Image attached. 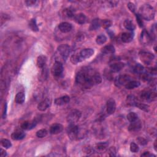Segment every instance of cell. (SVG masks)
Wrapping results in <instances>:
<instances>
[{
  "instance_id": "6da1fadb",
  "label": "cell",
  "mask_w": 157,
  "mask_h": 157,
  "mask_svg": "<svg viewBox=\"0 0 157 157\" xmlns=\"http://www.w3.org/2000/svg\"><path fill=\"white\" fill-rule=\"evenodd\" d=\"M101 82L102 79L100 73L90 68L82 69L75 76V82L84 89H89L95 85L100 84Z\"/></svg>"
},
{
  "instance_id": "7a4b0ae2",
  "label": "cell",
  "mask_w": 157,
  "mask_h": 157,
  "mask_svg": "<svg viewBox=\"0 0 157 157\" xmlns=\"http://www.w3.org/2000/svg\"><path fill=\"white\" fill-rule=\"evenodd\" d=\"M138 14L142 17V19L150 21L154 19L155 10L150 4H144L139 9V13Z\"/></svg>"
},
{
  "instance_id": "3957f363",
  "label": "cell",
  "mask_w": 157,
  "mask_h": 157,
  "mask_svg": "<svg viewBox=\"0 0 157 157\" xmlns=\"http://www.w3.org/2000/svg\"><path fill=\"white\" fill-rule=\"evenodd\" d=\"M82 113L77 109H74L67 116V121L69 124H75L79 120Z\"/></svg>"
},
{
  "instance_id": "277c9868",
  "label": "cell",
  "mask_w": 157,
  "mask_h": 157,
  "mask_svg": "<svg viewBox=\"0 0 157 157\" xmlns=\"http://www.w3.org/2000/svg\"><path fill=\"white\" fill-rule=\"evenodd\" d=\"M139 58H140L141 60L144 63L145 65H150L155 59V56L154 54L149 52H145L141 51L139 52Z\"/></svg>"
},
{
  "instance_id": "5b68a950",
  "label": "cell",
  "mask_w": 157,
  "mask_h": 157,
  "mask_svg": "<svg viewBox=\"0 0 157 157\" xmlns=\"http://www.w3.org/2000/svg\"><path fill=\"white\" fill-rule=\"evenodd\" d=\"M79 128L75 124H69L67 128V134L68 137L71 140H75L78 137L79 135Z\"/></svg>"
},
{
  "instance_id": "8992f818",
  "label": "cell",
  "mask_w": 157,
  "mask_h": 157,
  "mask_svg": "<svg viewBox=\"0 0 157 157\" xmlns=\"http://www.w3.org/2000/svg\"><path fill=\"white\" fill-rule=\"evenodd\" d=\"M63 72V64L60 61H55L52 68V73L56 78L60 77Z\"/></svg>"
},
{
  "instance_id": "52a82bcc",
  "label": "cell",
  "mask_w": 157,
  "mask_h": 157,
  "mask_svg": "<svg viewBox=\"0 0 157 157\" xmlns=\"http://www.w3.org/2000/svg\"><path fill=\"white\" fill-rule=\"evenodd\" d=\"M131 80H132V77L130 76L129 75H127V74L120 75L119 77H117L115 79V84L117 87H120L123 85L125 86L126 84L128 83Z\"/></svg>"
},
{
  "instance_id": "ba28073f",
  "label": "cell",
  "mask_w": 157,
  "mask_h": 157,
  "mask_svg": "<svg viewBox=\"0 0 157 157\" xmlns=\"http://www.w3.org/2000/svg\"><path fill=\"white\" fill-rule=\"evenodd\" d=\"M57 50L63 59L66 60L70 53V47L67 44H62L58 47Z\"/></svg>"
},
{
  "instance_id": "9c48e42d",
  "label": "cell",
  "mask_w": 157,
  "mask_h": 157,
  "mask_svg": "<svg viewBox=\"0 0 157 157\" xmlns=\"http://www.w3.org/2000/svg\"><path fill=\"white\" fill-rule=\"evenodd\" d=\"M140 98L142 101H150L153 100V98H155L156 96L152 91L149 90H144L140 94Z\"/></svg>"
},
{
  "instance_id": "30bf717a",
  "label": "cell",
  "mask_w": 157,
  "mask_h": 157,
  "mask_svg": "<svg viewBox=\"0 0 157 157\" xmlns=\"http://www.w3.org/2000/svg\"><path fill=\"white\" fill-rule=\"evenodd\" d=\"M116 110V103L113 98H110L106 103V112L108 115L114 114Z\"/></svg>"
},
{
  "instance_id": "8fae6325",
  "label": "cell",
  "mask_w": 157,
  "mask_h": 157,
  "mask_svg": "<svg viewBox=\"0 0 157 157\" xmlns=\"http://www.w3.org/2000/svg\"><path fill=\"white\" fill-rule=\"evenodd\" d=\"M152 39V38L151 37V36L148 33V32L146 30H144L141 32L140 40H141V43L142 44L144 45L149 44L151 42Z\"/></svg>"
},
{
  "instance_id": "7c38bea8",
  "label": "cell",
  "mask_w": 157,
  "mask_h": 157,
  "mask_svg": "<svg viewBox=\"0 0 157 157\" xmlns=\"http://www.w3.org/2000/svg\"><path fill=\"white\" fill-rule=\"evenodd\" d=\"M95 50L93 49H84L80 52L79 55L83 60L89 59L94 55Z\"/></svg>"
},
{
  "instance_id": "4fadbf2b",
  "label": "cell",
  "mask_w": 157,
  "mask_h": 157,
  "mask_svg": "<svg viewBox=\"0 0 157 157\" xmlns=\"http://www.w3.org/2000/svg\"><path fill=\"white\" fill-rule=\"evenodd\" d=\"M59 28L61 33H68L71 31L73 26L68 22H61L59 25Z\"/></svg>"
},
{
  "instance_id": "5bb4252c",
  "label": "cell",
  "mask_w": 157,
  "mask_h": 157,
  "mask_svg": "<svg viewBox=\"0 0 157 157\" xmlns=\"http://www.w3.org/2000/svg\"><path fill=\"white\" fill-rule=\"evenodd\" d=\"M51 104V100L49 98H45L42 101H40L38 106V109L40 111H45L49 107H50Z\"/></svg>"
},
{
  "instance_id": "9a60e30c",
  "label": "cell",
  "mask_w": 157,
  "mask_h": 157,
  "mask_svg": "<svg viewBox=\"0 0 157 157\" xmlns=\"http://www.w3.org/2000/svg\"><path fill=\"white\" fill-rule=\"evenodd\" d=\"M37 125V121L34 120L32 121H26L21 125V128L24 130H30L33 129Z\"/></svg>"
},
{
  "instance_id": "2e32d148",
  "label": "cell",
  "mask_w": 157,
  "mask_h": 157,
  "mask_svg": "<svg viewBox=\"0 0 157 157\" xmlns=\"http://www.w3.org/2000/svg\"><path fill=\"white\" fill-rule=\"evenodd\" d=\"M63 130V126L60 124H55L52 125L50 128V133L52 135H58L62 132Z\"/></svg>"
},
{
  "instance_id": "e0dca14e",
  "label": "cell",
  "mask_w": 157,
  "mask_h": 157,
  "mask_svg": "<svg viewBox=\"0 0 157 157\" xmlns=\"http://www.w3.org/2000/svg\"><path fill=\"white\" fill-rule=\"evenodd\" d=\"M124 67L125 64L124 63H114L110 65V70L112 73H117L121 71Z\"/></svg>"
},
{
  "instance_id": "ac0fdd59",
  "label": "cell",
  "mask_w": 157,
  "mask_h": 157,
  "mask_svg": "<svg viewBox=\"0 0 157 157\" xmlns=\"http://www.w3.org/2000/svg\"><path fill=\"white\" fill-rule=\"evenodd\" d=\"M69 101H70V97L68 95H65L57 98L55 100V104L57 106H63L68 104Z\"/></svg>"
},
{
  "instance_id": "d6986e66",
  "label": "cell",
  "mask_w": 157,
  "mask_h": 157,
  "mask_svg": "<svg viewBox=\"0 0 157 157\" xmlns=\"http://www.w3.org/2000/svg\"><path fill=\"white\" fill-rule=\"evenodd\" d=\"M134 33L130 32H125L121 34V39L122 41L125 43H129L131 42L134 38Z\"/></svg>"
},
{
  "instance_id": "ffe728a7",
  "label": "cell",
  "mask_w": 157,
  "mask_h": 157,
  "mask_svg": "<svg viewBox=\"0 0 157 157\" xmlns=\"http://www.w3.org/2000/svg\"><path fill=\"white\" fill-rule=\"evenodd\" d=\"M74 19L75 22L79 24L83 25L87 22V17L86 15L83 13H79L77 14H75L74 17Z\"/></svg>"
},
{
  "instance_id": "44dd1931",
  "label": "cell",
  "mask_w": 157,
  "mask_h": 157,
  "mask_svg": "<svg viewBox=\"0 0 157 157\" xmlns=\"http://www.w3.org/2000/svg\"><path fill=\"white\" fill-rule=\"evenodd\" d=\"M25 137V133L21 130H17L11 135V138L14 141L22 140Z\"/></svg>"
},
{
  "instance_id": "7402d4cb",
  "label": "cell",
  "mask_w": 157,
  "mask_h": 157,
  "mask_svg": "<svg viewBox=\"0 0 157 157\" xmlns=\"http://www.w3.org/2000/svg\"><path fill=\"white\" fill-rule=\"evenodd\" d=\"M141 127H142V125H141V122L138 121L137 120L135 121L131 122L128 127V130L130 132H136V131H138L139 130H140Z\"/></svg>"
},
{
  "instance_id": "603a6c76",
  "label": "cell",
  "mask_w": 157,
  "mask_h": 157,
  "mask_svg": "<svg viewBox=\"0 0 157 157\" xmlns=\"http://www.w3.org/2000/svg\"><path fill=\"white\" fill-rule=\"evenodd\" d=\"M47 63V57L44 55H40L37 59V66L40 69H44Z\"/></svg>"
},
{
  "instance_id": "cb8c5ba5",
  "label": "cell",
  "mask_w": 157,
  "mask_h": 157,
  "mask_svg": "<svg viewBox=\"0 0 157 157\" xmlns=\"http://www.w3.org/2000/svg\"><path fill=\"white\" fill-rule=\"evenodd\" d=\"M115 49L114 46L112 45H107L104 46V47L101 49V52L103 54L107 55V54H113L115 53Z\"/></svg>"
},
{
  "instance_id": "d4e9b609",
  "label": "cell",
  "mask_w": 157,
  "mask_h": 157,
  "mask_svg": "<svg viewBox=\"0 0 157 157\" xmlns=\"http://www.w3.org/2000/svg\"><path fill=\"white\" fill-rule=\"evenodd\" d=\"M101 27V20L98 19H95L93 20L90 26V30H96Z\"/></svg>"
},
{
  "instance_id": "484cf974",
  "label": "cell",
  "mask_w": 157,
  "mask_h": 157,
  "mask_svg": "<svg viewBox=\"0 0 157 157\" xmlns=\"http://www.w3.org/2000/svg\"><path fill=\"white\" fill-rule=\"evenodd\" d=\"M141 83L138 82V81L136 80H131L130 82L126 84L125 87V88L128 90H132V89H135L136 88H137L139 86H140Z\"/></svg>"
},
{
  "instance_id": "4316f807",
  "label": "cell",
  "mask_w": 157,
  "mask_h": 157,
  "mask_svg": "<svg viewBox=\"0 0 157 157\" xmlns=\"http://www.w3.org/2000/svg\"><path fill=\"white\" fill-rule=\"evenodd\" d=\"M124 25L126 30L129 31H134L136 28V25L130 19H126L124 22Z\"/></svg>"
},
{
  "instance_id": "83f0119b",
  "label": "cell",
  "mask_w": 157,
  "mask_h": 157,
  "mask_svg": "<svg viewBox=\"0 0 157 157\" xmlns=\"http://www.w3.org/2000/svg\"><path fill=\"white\" fill-rule=\"evenodd\" d=\"M25 100V96L24 93L23 92H19L15 96V101L17 104H22L24 103Z\"/></svg>"
},
{
  "instance_id": "f1b7e54d",
  "label": "cell",
  "mask_w": 157,
  "mask_h": 157,
  "mask_svg": "<svg viewBox=\"0 0 157 157\" xmlns=\"http://www.w3.org/2000/svg\"><path fill=\"white\" fill-rule=\"evenodd\" d=\"M70 60L74 65H77V63L82 62L84 60L82 59V57L80 56L79 54H74L71 56Z\"/></svg>"
},
{
  "instance_id": "f546056e",
  "label": "cell",
  "mask_w": 157,
  "mask_h": 157,
  "mask_svg": "<svg viewBox=\"0 0 157 157\" xmlns=\"http://www.w3.org/2000/svg\"><path fill=\"white\" fill-rule=\"evenodd\" d=\"M29 27L33 31L37 32L39 31V28L37 25L36 20L35 19H32L30 22H29Z\"/></svg>"
},
{
  "instance_id": "4dcf8cb0",
  "label": "cell",
  "mask_w": 157,
  "mask_h": 157,
  "mask_svg": "<svg viewBox=\"0 0 157 157\" xmlns=\"http://www.w3.org/2000/svg\"><path fill=\"white\" fill-rule=\"evenodd\" d=\"M136 102H137V99L135 96L129 95V96H127L126 103L129 106H135Z\"/></svg>"
},
{
  "instance_id": "1f68e13d",
  "label": "cell",
  "mask_w": 157,
  "mask_h": 157,
  "mask_svg": "<svg viewBox=\"0 0 157 157\" xmlns=\"http://www.w3.org/2000/svg\"><path fill=\"white\" fill-rule=\"evenodd\" d=\"M107 41V37L104 35V34H101L97 36L96 39V43L98 45H103Z\"/></svg>"
},
{
  "instance_id": "d6a6232c",
  "label": "cell",
  "mask_w": 157,
  "mask_h": 157,
  "mask_svg": "<svg viewBox=\"0 0 157 157\" xmlns=\"http://www.w3.org/2000/svg\"><path fill=\"white\" fill-rule=\"evenodd\" d=\"M108 143L107 142H98L96 145V148L99 151L105 150L108 147Z\"/></svg>"
},
{
  "instance_id": "836d02e7",
  "label": "cell",
  "mask_w": 157,
  "mask_h": 157,
  "mask_svg": "<svg viewBox=\"0 0 157 157\" xmlns=\"http://www.w3.org/2000/svg\"><path fill=\"white\" fill-rule=\"evenodd\" d=\"M64 14H65V16H66L68 18H74V17L75 16V14H74V10H73V9L69 8H66L65 10H64Z\"/></svg>"
},
{
  "instance_id": "e575fe53",
  "label": "cell",
  "mask_w": 157,
  "mask_h": 157,
  "mask_svg": "<svg viewBox=\"0 0 157 157\" xmlns=\"http://www.w3.org/2000/svg\"><path fill=\"white\" fill-rule=\"evenodd\" d=\"M135 106L137 107L138 108H139L145 112H148L149 110V106L148 105H147V104H145L144 103L139 102L138 101H137V102L136 103Z\"/></svg>"
},
{
  "instance_id": "d590c367",
  "label": "cell",
  "mask_w": 157,
  "mask_h": 157,
  "mask_svg": "<svg viewBox=\"0 0 157 157\" xmlns=\"http://www.w3.org/2000/svg\"><path fill=\"white\" fill-rule=\"evenodd\" d=\"M127 119L130 122H133L138 120V116L135 112H130L126 116Z\"/></svg>"
},
{
  "instance_id": "8d00e7d4",
  "label": "cell",
  "mask_w": 157,
  "mask_h": 157,
  "mask_svg": "<svg viewBox=\"0 0 157 157\" xmlns=\"http://www.w3.org/2000/svg\"><path fill=\"white\" fill-rule=\"evenodd\" d=\"M133 70H134V72H135V73L141 74L144 73V68L142 65H141V64L137 63L135 65V66L134 67Z\"/></svg>"
},
{
  "instance_id": "74e56055",
  "label": "cell",
  "mask_w": 157,
  "mask_h": 157,
  "mask_svg": "<svg viewBox=\"0 0 157 157\" xmlns=\"http://www.w3.org/2000/svg\"><path fill=\"white\" fill-rule=\"evenodd\" d=\"M1 144L5 149H9L12 147V144L7 139H2L1 140Z\"/></svg>"
},
{
  "instance_id": "f35d334b",
  "label": "cell",
  "mask_w": 157,
  "mask_h": 157,
  "mask_svg": "<svg viewBox=\"0 0 157 157\" xmlns=\"http://www.w3.org/2000/svg\"><path fill=\"white\" fill-rule=\"evenodd\" d=\"M47 133L48 132L45 129H41L36 132V136L39 138H43L47 135Z\"/></svg>"
},
{
  "instance_id": "ab89813d",
  "label": "cell",
  "mask_w": 157,
  "mask_h": 157,
  "mask_svg": "<svg viewBox=\"0 0 157 157\" xmlns=\"http://www.w3.org/2000/svg\"><path fill=\"white\" fill-rule=\"evenodd\" d=\"M112 25V22L110 20L105 19L101 20V27L104 29H108Z\"/></svg>"
},
{
  "instance_id": "60d3db41",
  "label": "cell",
  "mask_w": 157,
  "mask_h": 157,
  "mask_svg": "<svg viewBox=\"0 0 157 157\" xmlns=\"http://www.w3.org/2000/svg\"><path fill=\"white\" fill-rule=\"evenodd\" d=\"M130 147L131 152L133 153H137L139 150V148L138 147L137 144H136L135 142H131L130 144Z\"/></svg>"
},
{
  "instance_id": "b9f144b4",
  "label": "cell",
  "mask_w": 157,
  "mask_h": 157,
  "mask_svg": "<svg viewBox=\"0 0 157 157\" xmlns=\"http://www.w3.org/2000/svg\"><path fill=\"white\" fill-rule=\"evenodd\" d=\"M136 20L137 22V24L139 25V27L140 28H142L144 26V23L142 21V17L139 15V14H136Z\"/></svg>"
},
{
  "instance_id": "7bdbcfd3",
  "label": "cell",
  "mask_w": 157,
  "mask_h": 157,
  "mask_svg": "<svg viewBox=\"0 0 157 157\" xmlns=\"http://www.w3.org/2000/svg\"><path fill=\"white\" fill-rule=\"evenodd\" d=\"M137 141L139 144L141 145H145L148 143L146 139L142 137H138L137 138Z\"/></svg>"
},
{
  "instance_id": "ee69618b",
  "label": "cell",
  "mask_w": 157,
  "mask_h": 157,
  "mask_svg": "<svg viewBox=\"0 0 157 157\" xmlns=\"http://www.w3.org/2000/svg\"><path fill=\"white\" fill-rule=\"evenodd\" d=\"M109 155L110 156H114L116 155V149L114 147H110L107 151Z\"/></svg>"
},
{
  "instance_id": "f6af8a7d",
  "label": "cell",
  "mask_w": 157,
  "mask_h": 157,
  "mask_svg": "<svg viewBox=\"0 0 157 157\" xmlns=\"http://www.w3.org/2000/svg\"><path fill=\"white\" fill-rule=\"evenodd\" d=\"M127 6H128V8L129 10L131 11V13H135V10H136V6H135V4H133V3L130 2V3H128V4Z\"/></svg>"
},
{
  "instance_id": "bcb514c9",
  "label": "cell",
  "mask_w": 157,
  "mask_h": 157,
  "mask_svg": "<svg viewBox=\"0 0 157 157\" xmlns=\"http://www.w3.org/2000/svg\"><path fill=\"white\" fill-rule=\"evenodd\" d=\"M36 1H34V0H28V1H25V3L27 4V6H33V5L36 4Z\"/></svg>"
},
{
  "instance_id": "7dc6e473",
  "label": "cell",
  "mask_w": 157,
  "mask_h": 157,
  "mask_svg": "<svg viewBox=\"0 0 157 157\" xmlns=\"http://www.w3.org/2000/svg\"><path fill=\"white\" fill-rule=\"evenodd\" d=\"M6 112H7V104L5 103L4 106V109H3V115H2L3 119H5L6 117Z\"/></svg>"
},
{
  "instance_id": "c3c4849f",
  "label": "cell",
  "mask_w": 157,
  "mask_h": 157,
  "mask_svg": "<svg viewBox=\"0 0 157 157\" xmlns=\"http://www.w3.org/2000/svg\"><path fill=\"white\" fill-rule=\"evenodd\" d=\"M141 156H145V157H150V156H155V155L151 154L149 152H145L144 154H142Z\"/></svg>"
},
{
  "instance_id": "681fc988",
  "label": "cell",
  "mask_w": 157,
  "mask_h": 157,
  "mask_svg": "<svg viewBox=\"0 0 157 157\" xmlns=\"http://www.w3.org/2000/svg\"><path fill=\"white\" fill-rule=\"evenodd\" d=\"M0 156L1 157H5L6 156H7V152H6V150L1 149V152H0Z\"/></svg>"
},
{
  "instance_id": "f907efd6",
  "label": "cell",
  "mask_w": 157,
  "mask_h": 157,
  "mask_svg": "<svg viewBox=\"0 0 157 157\" xmlns=\"http://www.w3.org/2000/svg\"><path fill=\"white\" fill-rule=\"evenodd\" d=\"M154 149H155V151H157V149H156V140H155V142H154Z\"/></svg>"
}]
</instances>
